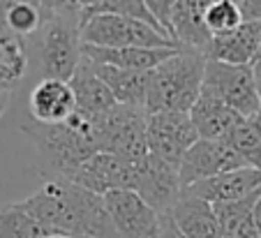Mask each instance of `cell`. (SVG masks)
<instances>
[{
	"instance_id": "ba28073f",
	"label": "cell",
	"mask_w": 261,
	"mask_h": 238,
	"mask_svg": "<svg viewBox=\"0 0 261 238\" xmlns=\"http://www.w3.org/2000/svg\"><path fill=\"white\" fill-rule=\"evenodd\" d=\"M199 141L190 114L180 111H158L148 114V150L164 162L180 167L182 157Z\"/></svg>"
},
{
	"instance_id": "83f0119b",
	"label": "cell",
	"mask_w": 261,
	"mask_h": 238,
	"mask_svg": "<svg viewBox=\"0 0 261 238\" xmlns=\"http://www.w3.org/2000/svg\"><path fill=\"white\" fill-rule=\"evenodd\" d=\"M176 3L178 0H146L150 14H153L155 21L167 30V35H169V19H171V12H173V7H176Z\"/></svg>"
},
{
	"instance_id": "30bf717a",
	"label": "cell",
	"mask_w": 261,
	"mask_h": 238,
	"mask_svg": "<svg viewBox=\"0 0 261 238\" xmlns=\"http://www.w3.org/2000/svg\"><path fill=\"white\" fill-rule=\"evenodd\" d=\"M245 167L247 164L243 162V157L224 139H199L185 153L180 167H178V174H180V183L185 190L190 185L199 183V180Z\"/></svg>"
},
{
	"instance_id": "4fadbf2b",
	"label": "cell",
	"mask_w": 261,
	"mask_h": 238,
	"mask_svg": "<svg viewBox=\"0 0 261 238\" xmlns=\"http://www.w3.org/2000/svg\"><path fill=\"white\" fill-rule=\"evenodd\" d=\"M206 7L208 0H178L169 19V37L178 49L208 54L213 35L206 28Z\"/></svg>"
},
{
	"instance_id": "484cf974",
	"label": "cell",
	"mask_w": 261,
	"mask_h": 238,
	"mask_svg": "<svg viewBox=\"0 0 261 238\" xmlns=\"http://www.w3.org/2000/svg\"><path fill=\"white\" fill-rule=\"evenodd\" d=\"M203 19H206V28L213 37L231 33V30L241 28L245 23L241 3H236V0H213V3H208Z\"/></svg>"
},
{
	"instance_id": "f35d334b",
	"label": "cell",
	"mask_w": 261,
	"mask_h": 238,
	"mask_svg": "<svg viewBox=\"0 0 261 238\" xmlns=\"http://www.w3.org/2000/svg\"><path fill=\"white\" fill-rule=\"evenodd\" d=\"M259 60H261V46H259Z\"/></svg>"
},
{
	"instance_id": "7a4b0ae2",
	"label": "cell",
	"mask_w": 261,
	"mask_h": 238,
	"mask_svg": "<svg viewBox=\"0 0 261 238\" xmlns=\"http://www.w3.org/2000/svg\"><path fill=\"white\" fill-rule=\"evenodd\" d=\"M206 60L208 58L203 54L180 49L176 56L164 60L158 70L150 72V88L146 102L148 114H158V111L190 114L197 99L201 97Z\"/></svg>"
},
{
	"instance_id": "f1b7e54d",
	"label": "cell",
	"mask_w": 261,
	"mask_h": 238,
	"mask_svg": "<svg viewBox=\"0 0 261 238\" xmlns=\"http://www.w3.org/2000/svg\"><path fill=\"white\" fill-rule=\"evenodd\" d=\"M241 10L245 21H259L261 23V0H241Z\"/></svg>"
},
{
	"instance_id": "7402d4cb",
	"label": "cell",
	"mask_w": 261,
	"mask_h": 238,
	"mask_svg": "<svg viewBox=\"0 0 261 238\" xmlns=\"http://www.w3.org/2000/svg\"><path fill=\"white\" fill-rule=\"evenodd\" d=\"M261 190L254 194L241 199V201H229V203H217L215 213L220 220L222 236L224 238H261L254 224V203L259 199Z\"/></svg>"
},
{
	"instance_id": "cb8c5ba5",
	"label": "cell",
	"mask_w": 261,
	"mask_h": 238,
	"mask_svg": "<svg viewBox=\"0 0 261 238\" xmlns=\"http://www.w3.org/2000/svg\"><path fill=\"white\" fill-rule=\"evenodd\" d=\"M224 141L241 155L250 169H261V114L241 118V123Z\"/></svg>"
},
{
	"instance_id": "9c48e42d",
	"label": "cell",
	"mask_w": 261,
	"mask_h": 238,
	"mask_svg": "<svg viewBox=\"0 0 261 238\" xmlns=\"http://www.w3.org/2000/svg\"><path fill=\"white\" fill-rule=\"evenodd\" d=\"M109 218L118 238H160L162 218L134 190H111L104 194Z\"/></svg>"
},
{
	"instance_id": "8fae6325",
	"label": "cell",
	"mask_w": 261,
	"mask_h": 238,
	"mask_svg": "<svg viewBox=\"0 0 261 238\" xmlns=\"http://www.w3.org/2000/svg\"><path fill=\"white\" fill-rule=\"evenodd\" d=\"M134 192H137L148 206H153L160 215H169L182 194V183H180L178 167L155 157L153 153H148V157L137 164Z\"/></svg>"
},
{
	"instance_id": "52a82bcc",
	"label": "cell",
	"mask_w": 261,
	"mask_h": 238,
	"mask_svg": "<svg viewBox=\"0 0 261 238\" xmlns=\"http://www.w3.org/2000/svg\"><path fill=\"white\" fill-rule=\"evenodd\" d=\"M99 150L129 164L148 157V111L116 104L99 118Z\"/></svg>"
},
{
	"instance_id": "f546056e",
	"label": "cell",
	"mask_w": 261,
	"mask_h": 238,
	"mask_svg": "<svg viewBox=\"0 0 261 238\" xmlns=\"http://www.w3.org/2000/svg\"><path fill=\"white\" fill-rule=\"evenodd\" d=\"M104 3H107V0H74V7L79 10L81 19H88L90 14H95V12L104 5Z\"/></svg>"
},
{
	"instance_id": "e575fe53",
	"label": "cell",
	"mask_w": 261,
	"mask_h": 238,
	"mask_svg": "<svg viewBox=\"0 0 261 238\" xmlns=\"http://www.w3.org/2000/svg\"><path fill=\"white\" fill-rule=\"evenodd\" d=\"M254 224H256V231H259V236H261V194L254 203Z\"/></svg>"
},
{
	"instance_id": "5bb4252c",
	"label": "cell",
	"mask_w": 261,
	"mask_h": 238,
	"mask_svg": "<svg viewBox=\"0 0 261 238\" xmlns=\"http://www.w3.org/2000/svg\"><path fill=\"white\" fill-rule=\"evenodd\" d=\"M182 238H224L215 206L197 194L182 190L180 199L169 213Z\"/></svg>"
},
{
	"instance_id": "4dcf8cb0",
	"label": "cell",
	"mask_w": 261,
	"mask_h": 238,
	"mask_svg": "<svg viewBox=\"0 0 261 238\" xmlns=\"http://www.w3.org/2000/svg\"><path fill=\"white\" fill-rule=\"evenodd\" d=\"M21 0H0V33H5L7 30V16L10 12L19 5Z\"/></svg>"
},
{
	"instance_id": "d6a6232c",
	"label": "cell",
	"mask_w": 261,
	"mask_h": 238,
	"mask_svg": "<svg viewBox=\"0 0 261 238\" xmlns=\"http://www.w3.org/2000/svg\"><path fill=\"white\" fill-rule=\"evenodd\" d=\"M10 97H12V88H7V86L0 81V118L5 116L7 107H10Z\"/></svg>"
},
{
	"instance_id": "2e32d148",
	"label": "cell",
	"mask_w": 261,
	"mask_h": 238,
	"mask_svg": "<svg viewBox=\"0 0 261 238\" xmlns=\"http://www.w3.org/2000/svg\"><path fill=\"white\" fill-rule=\"evenodd\" d=\"M30 118L40 123H65L76 111V97L69 81L40 79L30 90Z\"/></svg>"
},
{
	"instance_id": "44dd1931",
	"label": "cell",
	"mask_w": 261,
	"mask_h": 238,
	"mask_svg": "<svg viewBox=\"0 0 261 238\" xmlns=\"http://www.w3.org/2000/svg\"><path fill=\"white\" fill-rule=\"evenodd\" d=\"M190 118L199 132V139H227L231 129L245 116L236 114L231 107H227L217 97L201 93V97L197 99V104L190 111Z\"/></svg>"
},
{
	"instance_id": "d4e9b609",
	"label": "cell",
	"mask_w": 261,
	"mask_h": 238,
	"mask_svg": "<svg viewBox=\"0 0 261 238\" xmlns=\"http://www.w3.org/2000/svg\"><path fill=\"white\" fill-rule=\"evenodd\" d=\"M51 236L33 215H28L19 203H10L0 208V238H44Z\"/></svg>"
},
{
	"instance_id": "603a6c76",
	"label": "cell",
	"mask_w": 261,
	"mask_h": 238,
	"mask_svg": "<svg viewBox=\"0 0 261 238\" xmlns=\"http://www.w3.org/2000/svg\"><path fill=\"white\" fill-rule=\"evenodd\" d=\"M28 72V40L12 30L0 33V81L14 90Z\"/></svg>"
},
{
	"instance_id": "d6986e66",
	"label": "cell",
	"mask_w": 261,
	"mask_h": 238,
	"mask_svg": "<svg viewBox=\"0 0 261 238\" xmlns=\"http://www.w3.org/2000/svg\"><path fill=\"white\" fill-rule=\"evenodd\" d=\"M93 65L95 74L109 86V90L114 93L116 102L125 107H137V109H146L148 102V88H150V72H139V70H120V67H111V65Z\"/></svg>"
},
{
	"instance_id": "836d02e7",
	"label": "cell",
	"mask_w": 261,
	"mask_h": 238,
	"mask_svg": "<svg viewBox=\"0 0 261 238\" xmlns=\"http://www.w3.org/2000/svg\"><path fill=\"white\" fill-rule=\"evenodd\" d=\"M51 12H79L74 7V0H51Z\"/></svg>"
},
{
	"instance_id": "277c9868",
	"label": "cell",
	"mask_w": 261,
	"mask_h": 238,
	"mask_svg": "<svg viewBox=\"0 0 261 238\" xmlns=\"http://www.w3.org/2000/svg\"><path fill=\"white\" fill-rule=\"evenodd\" d=\"M79 12H54L37 30V65L42 79L72 81L84 60Z\"/></svg>"
},
{
	"instance_id": "5b68a950",
	"label": "cell",
	"mask_w": 261,
	"mask_h": 238,
	"mask_svg": "<svg viewBox=\"0 0 261 238\" xmlns=\"http://www.w3.org/2000/svg\"><path fill=\"white\" fill-rule=\"evenodd\" d=\"M81 42L102 49H173V42L150 23L120 14H95L81 21Z\"/></svg>"
},
{
	"instance_id": "1f68e13d",
	"label": "cell",
	"mask_w": 261,
	"mask_h": 238,
	"mask_svg": "<svg viewBox=\"0 0 261 238\" xmlns=\"http://www.w3.org/2000/svg\"><path fill=\"white\" fill-rule=\"evenodd\" d=\"M160 238H182L180 231L176 229V224L171 222V218H169V215H164V218H162V233H160Z\"/></svg>"
},
{
	"instance_id": "9a60e30c",
	"label": "cell",
	"mask_w": 261,
	"mask_h": 238,
	"mask_svg": "<svg viewBox=\"0 0 261 238\" xmlns=\"http://www.w3.org/2000/svg\"><path fill=\"white\" fill-rule=\"evenodd\" d=\"M185 190L206 199V201H211L213 206L241 201V199L254 194L256 190H261V169H250V167L236 169V171H227V174L199 180V183L190 185Z\"/></svg>"
},
{
	"instance_id": "7c38bea8",
	"label": "cell",
	"mask_w": 261,
	"mask_h": 238,
	"mask_svg": "<svg viewBox=\"0 0 261 238\" xmlns=\"http://www.w3.org/2000/svg\"><path fill=\"white\" fill-rule=\"evenodd\" d=\"M69 180L99 194V197H104L111 190H134L137 164H129L116 155L99 150L90 160H86Z\"/></svg>"
},
{
	"instance_id": "6da1fadb",
	"label": "cell",
	"mask_w": 261,
	"mask_h": 238,
	"mask_svg": "<svg viewBox=\"0 0 261 238\" xmlns=\"http://www.w3.org/2000/svg\"><path fill=\"white\" fill-rule=\"evenodd\" d=\"M56 236L118 238L104 197L65 178H46L37 192L16 201Z\"/></svg>"
},
{
	"instance_id": "ab89813d",
	"label": "cell",
	"mask_w": 261,
	"mask_h": 238,
	"mask_svg": "<svg viewBox=\"0 0 261 238\" xmlns=\"http://www.w3.org/2000/svg\"><path fill=\"white\" fill-rule=\"evenodd\" d=\"M208 3H213V0H208ZM236 3H241V0H236Z\"/></svg>"
},
{
	"instance_id": "8d00e7d4",
	"label": "cell",
	"mask_w": 261,
	"mask_h": 238,
	"mask_svg": "<svg viewBox=\"0 0 261 238\" xmlns=\"http://www.w3.org/2000/svg\"><path fill=\"white\" fill-rule=\"evenodd\" d=\"M40 3H42V7H44L49 14H54V12H51V0H40Z\"/></svg>"
},
{
	"instance_id": "4316f807",
	"label": "cell",
	"mask_w": 261,
	"mask_h": 238,
	"mask_svg": "<svg viewBox=\"0 0 261 238\" xmlns=\"http://www.w3.org/2000/svg\"><path fill=\"white\" fill-rule=\"evenodd\" d=\"M95 14H120V16H129V19L146 21V23H150L155 30H160L162 35H167V30H164L162 25L155 21V16L150 14V10H148V5H146V0H107V3H104V5L99 7ZM95 14H90V16H95ZM81 21H84V19H81ZM169 40H171V37H169Z\"/></svg>"
},
{
	"instance_id": "ac0fdd59",
	"label": "cell",
	"mask_w": 261,
	"mask_h": 238,
	"mask_svg": "<svg viewBox=\"0 0 261 238\" xmlns=\"http://www.w3.org/2000/svg\"><path fill=\"white\" fill-rule=\"evenodd\" d=\"M84 58L97 65H111L120 70H139V72H153L158 70L164 60L176 56L178 46L173 49H139V46H123V49H102V46L84 44Z\"/></svg>"
},
{
	"instance_id": "e0dca14e",
	"label": "cell",
	"mask_w": 261,
	"mask_h": 238,
	"mask_svg": "<svg viewBox=\"0 0 261 238\" xmlns=\"http://www.w3.org/2000/svg\"><path fill=\"white\" fill-rule=\"evenodd\" d=\"M259 46L261 23L259 21H245L241 28L213 37L206 58L227 65H254L259 60Z\"/></svg>"
},
{
	"instance_id": "d590c367",
	"label": "cell",
	"mask_w": 261,
	"mask_h": 238,
	"mask_svg": "<svg viewBox=\"0 0 261 238\" xmlns=\"http://www.w3.org/2000/svg\"><path fill=\"white\" fill-rule=\"evenodd\" d=\"M254 70H256V79H259V88H261V60L254 63Z\"/></svg>"
},
{
	"instance_id": "3957f363",
	"label": "cell",
	"mask_w": 261,
	"mask_h": 238,
	"mask_svg": "<svg viewBox=\"0 0 261 238\" xmlns=\"http://www.w3.org/2000/svg\"><path fill=\"white\" fill-rule=\"evenodd\" d=\"M21 132L33 141L37 155H40L42 169L51 178L69 180L86 160L99 153L95 141L86 137L81 129L74 127L69 120H65V123H40V120L30 118L21 125Z\"/></svg>"
},
{
	"instance_id": "8992f818",
	"label": "cell",
	"mask_w": 261,
	"mask_h": 238,
	"mask_svg": "<svg viewBox=\"0 0 261 238\" xmlns=\"http://www.w3.org/2000/svg\"><path fill=\"white\" fill-rule=\"evenodd\" d=\"M201 93L217 97L245 118L261 114V88L254 65H227L206 60Z\"/></svg>"
},
{
	"instance_id": "74e56055",
	"label": "cell",
	"mask_w": 261,
	"mask_h": 238,
	"mask_svg": "<svg viewBox=\"0 0 261 238\" xmlns=\"http://www.w3.org/2000/svg\"><path fill=\"white\" fill-rule=\"evenodd\" d=\"M44 238H65V236H56V233H51V236H44Z\"/></svg>"
},
{
	"instance_id": "ffe728a7",
	"label": "cell",
	"mask_w": 261,
	"mask_h": 238,
	"mask_svg": "<svg viewBox=\"0 0 261 238\" xmlns=\"http://www.w3.org/2000/svg\"><path fill=\"white\" fill-rule=\"evenodd\" d=\"M69 86H72L74 97H76V111H84L88 116H104L118 104L114 93L95 74L90 60H86V58L81 60L79 70L74 72Z\"/></svg>"
}]
</instances>
